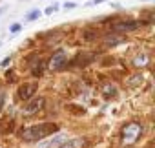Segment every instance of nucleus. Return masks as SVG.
Wrapping results in <instances>:
<instances>
[{"label":"nucleus","instance_id":"17","mask_svg":"<svg viewBox=\"0 0 155 148\" xmlns=\"http://www.w3.org/2000/svg\"><path fill=\"white\" fill-rule=\"evenodd\" d=\"M102 2H104V0H93V2H90V4L91 6H97V4H102Z\"/></svg>","mask_w":155,"mask_h":148},{"label":"nucleus","instance_id":"6","mask_svg":"<svg viewBox=\"0 0 155 148\" xmlns=\"http://www.w3.org/2000/svg\"><path fill=\"white\" fill-rule=\"evenodd\" d=\"M28 101H29V103H26V106H24V113H26V115L37 113V112L44 106V103H46L44 97H38V99H33V97H31V99H28Z\"/></svg>","mask_w":155,"mask_h":148},{"label":"nucleus","instance_id":"18","mask_svg":"<svg viewBox=\"0 0 155 148\" xmlns=\"http://www.w3.org/2000/svg\"><path fill=\"white\" fill-rule=\"evenodd\" d=\"M2 106H4V99L0 97V112H2Z\"/></svg>","mask_w":155,"mask_h":148},{"label":"nucleus","instance_id":"8","mask_svg":"<svg viewBox=\"0 0 155 148\" xmlns=\"http://www.w3.org/2000/svg\"><path fill=\"white\" fill-rule=\"evenodd\" d=\"M144 82V73H133L131 77H128L126 79V86L128 88H140V84Z\"/></svg>","mask_w":155,"mask_h":148},{"label":"nucleus","instance_id":"16","mask_svg":"<svg viewBox=\"0 0 155 148\" xmlns=\"http://www.w3.org/2000/svg\"><path fill=\"white\" fill-rule=\"evenodd\" d=\"M75 6H77L75 2H66V4H64V9H73Z\"/></svg>","mask_w":155,"mask_h":148},{"label":"nucleus","instance_id":"15","mask_svg":"<svg viewBox=\"0 0 155 148\" xmlns=\"http://www.w3.org/2000/svg\"><path fill=\"white\" fill-rule=\"evenodd\" d=\"M11 64V57H6L2 62H0V66H2V68H6V66H9Z\"/></svg>","mask_w":155,"mask_h":148},{"label":"nucleus","instance_id":"7","mask_svg":"<svg viewBox=\"0 0 155 148\" xmlns=\"http://www.w3.org/2000/svg\"><path fill=\"white\" fill-rule=\"evenodd\" d=\"M35 92H37V86L35 84H22L18 88V99L20 101H28V99H31L35 95Z\"/></svg>","mask_w":155,"mask_h":148},{"label":"nucleus","instance_id":"2","mask_svg":"<svg viewBox=\"0 0 155 148\" xmlns=\"http://www.w3.org/2000/svg\"><path fill=\"white\" fill-rule=\"evenodd\" d=\"M142 130H144V128H142L140 123H135V121L128 123V124L122 128V146H126V148L133 146V144L140 139Z\"/></svg>","mask_w":155,"mask_h":148},{"label":"nucleus","instance_id":"19","mask_svg":"<svg viewBox=\"0 0 155 148\" xmlns=\"http://www.w3.org/2000/svg\"><path fill=\"white\" fill-rule=\"evenodd\" d=\"M4 13H6V8H0V17H2Z\"/></svg>","mask_w":155,"mask_h":148},{"label":"nucleus","instance_id":"9","mask_svg":"<svg viewBox=\"0 0 155 148\" xmlns=\"http://www.w3.org/2000/svg\"><path fill=\"white\" fill-rule=\"evenodd\" d=\"M124 40H126V39H124L122 35H115V33L104 37V44H106V46H119V44H124Z\"/></svg>","mask_w":155,"mask_h":148},{"label":"nucleus","instance_id":"3","mask_svg":"<svg viewBox=\"0 0 155 148\" xmlns=\"http://www.w3.org/2000/svg\"><path fill=\"white\" fill-rule=\"evenodd\" d=\"M66 62H68L66 51H64V49H57V51L51 55L49 62L46 64V68H48L49 71H58V69H62V68L66 66Z\"/></svg>","mask_w":155,"mask_h":148},{"label":"nucleus","instance_id":"5","mask_svg":"<svg viewBox=\"0 0 155 148\" xmlns=\"http://www.w3.org/2000/svg\"><path fill=\"white\" fill-rule=\"evenodd\" d=\"M66 139H68V135H66V133H57V135H53V137H51V139H48V141H42V139H40V143L37 141V143H38V146H37V148H58Z\"/></svg>","mask_w":155,"mask_h":148},{"label":"nucleus","instance_id":"20","mask_svg":"<svg viewBox=\"0 0 155 148\" xmlns=\"http://www.w3.org/2000/svg\"><path fill=\"white\" fill-rule=\"evenodd\" d=\"M0 46H2V42H0Z\"/></svg>","mask_w":155,"mask_h":148},{"label":"nucleus","instance_id":"11","mask_svg":"<svg viewBox=\"0 0 155 148\" xmlns=\"http://www.w3.org/2000/svg\"><path fill=\"white\" fill-rule=\"evenodd\" d=\"M101 93L104 95V99H111V97L117 95V88H115L113 84H104V86L101 88Z\"/></svg>","mask_w":155,"mask_h":148},{"label":"nucleus","instance_id":"12","mask_svg":"<svg viewBox=\"0 0 155 148\" xmlns=\"http://www.w3.org/2000/svg\"><path fill=\"white\" fill-rule=\"evenodd\" d=\"M44 69H46V64H44V62H40L38 66H35V68L31 69V73H33L35 77H42V73H44Z\"/></svg>","mask_w":155,"mask_h":148},{"label":"nucleus","instance_id":"13","mask_svg":"<svg viewBox=\"0 0 155 148\" xmlns=\"http://www.w3.org/2000/svg\"><path fill=\"white\" fill-rule=\"evenodd\" d=\"M40 15H42V13H40L38 9H33V11H29V13H28V17H26V22H33V20H37Z\"/></svg>","mask_w":155,"mask_h":148},{"label":"nucleus","instance_id":"4","mask_svg":"<svg viewBox=\"0 0 155 148\" xmlns=\"http://www.w3.org/2000/svg\"><path fill=\"white\" fill-rule=\"evenodd\" d=\"M144 22L142 20H122V22H117L111 26V31L113 33H130V31H135L142 26Z\"/></svg>","mask_w":155,"mask_h":148},{"label":"nucleus","instance_id":"10","mask_svg":"<svg viewBox=\"0 0 155 148\" xmlns=\"http://www.w3.org/2000/svg\"><path fill=\"white\" fill-rule=\"evenodd\" d=\"M148 62H150L148 53H139V55H135V59H133V66H137V68H144Z\"/></svg>","mask_w":155,"mask_h":148},{"label":"nucleus","instance_id":"14","mask_svg":"<svg viewBox=\"0 0 155 148\" xmlns=\"http://www.w3.org/2000/svg\"><path fill=\"white\" fill-rule=\"evenodd\" d=\"M20 29H22V24H18V22H17V24H11V28H9L11 33H18Z\"/></svg>","mask_w":155,"mask_h":148},{"label":"nucleus","instance_id":"1","mask_svg":"<svg viewBox=\"0 0 155 148\" xmlns=\"http://www.w3.org/2000/svg\"><path fill=\"white\" fill-rule=\"evenodd\" d=\"M60 130V126L57 123H40V124H33L29 128L22 130V139L26 143H37L40 139H46L53 133H57Z\"/></svg>","mask_w":155,"mask_h":148}]
</instances>
